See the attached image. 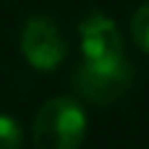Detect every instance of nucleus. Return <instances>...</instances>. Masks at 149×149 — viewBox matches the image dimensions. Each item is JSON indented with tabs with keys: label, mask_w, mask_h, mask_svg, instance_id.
Returning <instances> with one entry per match:
<instances>
[{
	"label": "nucleus",
	"mask_w": 149,
	"mask_h": 149,
	"mask_svg": "<svg viewBox=\"0 0 149 149\" xmlns=\"http://www.w3.org/2000/svg\"><path fill=\"white\" fill-rule=\"evenodd\" d=\"M131 37H134L136 47L144 55H149V3L136 8V13L131 16Z\"/></svg>",
	"instance_id": "39448f33"
},
{
	"label": "nucleus",
	"mask_w": 149,
	"mask_h": 149,
	"mask_svg": "<svg viewBox=\"0 0 149 149\" xmlns=\"http://www.w3.org/2000/svg\"><path fill=\"white\" fill-rule=\"evenodd\" d=\"M24 144V131L16 118L0 115V149H21Z\"/></svg>",
	"instance_id": "423d86ee"
},
{
	"label": "nucleus",
	"mask_w": 149,
	"mask_h": 149,
	"mask_svg": "<svg viewBox=\"0 0 149 149\" xmlns=\"http://www.w3.org/2000/svg\"><path fill=\"white\" fill-rule=\"evenodd\" d=\"M79 42L84 60H110V58H123V34L118 24L97 10H92L81 24H79Z\"/></svg>",
	"instance_id": "20e7f679"
},
{
	"label": "nucleus",
	"mask_w": 149,
	"mask_h": 149,
	"mask_svg": "<svg viewBox=\"0 0 149 149\" xmlns=\"http://www.w3.org/2000/svg\"><path fill=\"white\" fill-rule=\"evenodd\" d=\"M134 84V65L126 58L84 60L73 73L76 92L92 105H113Z\"/></svg>",
	"instance_id": "f03ea898"
},
{
	"label": "nucleus",
	"mask_w": 149,
	"mask_h": 149,
	"mask_svg": "<svg viewBox=\"0 0 149 149\" xmlns=\"http://www.w3.org/2000/svg\"><path fill=\"white\" fill-rule=\"evenodd\" d=\"M21 52L37 71H55L68 58V42L50 16H31L21 29Z\"/></svg>",
	"instance_id": "7ed1b4c3"
},
{
	"label": "nucleus",
	"mask_w": 149,
	"mask_h": 149,
	"mask_svg": "<svg viewBox=\"0 0 149 149\" xmlns=\"http://www.w3.org/2000/svg\"><path fill=\"white\" fill-rule=\"evenodd\" d=\"M37 149H79L86 136V113L73 97L47 100L34 118Z\"/></svg>",
	"instance_id": "f257e3e1"
}]
</instances>
